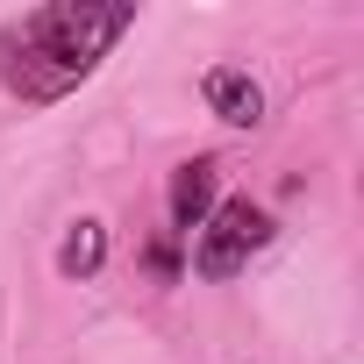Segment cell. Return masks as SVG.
<instances>
[{"label": "cell", "mask_w": 364, "mask_h": 364, "mask_svg": "<svg viewBox=\"0 0 364 364\" xmlns=\"http://www.w3.org/2000/svg\"><path fill=\"white\" fill-rule=\"evenodd\" d=\"M264 243H272V208H257V200H215V215L193 236V272L200 279H236Z\"/></svg>", "instance_id": "7a4b0ae2"}, {"label": "cell", "mask_w": 364, "mask_h": 364, "mask_svg": "<svg viewBox=\"0 0 364 364\" xmlns=\"http://www.w3.org/2000/svg\"><path fill=\"white\" fill-rule=\"evenodd\" d=\"M100 264H107V222L79 215V222L65 229V243H58V272H65V279H93Z\"/></svg>", "instance_id": "5b68a950"}, {"label": "cell", "mask_w": 364, "mask_h": 364, "mask_svg": "<svg viewBox=\"0 0 364 364\" xmlns=\"http://www.w3.org/2000/svg\"><path fill=\"white\" fill-rule=\"evenodd\" d=\"M136 29L129 0H50L0 22V86L22 107H50L100 72V58Z\"/></svg>", "instance_id": "6da1fadb"}, {"label": "cell", "mask_w": 364, "mask_h": 364, "mask_svg": "<svg viewBox=\"0 0 364 364\" xmlns=\"http://www.w3.org/2000/svg\"><path fill=\"white\" fill-rule=\"evenodd\" d=\"M200 100H208V114L229 122V129H257V122H264V86H257L243 65H215V72L200 79Z\"/></svg>", "instance_id": "277c9868"}, {"label": "cell", "mask_w": 364, "mask_h": 364, "mask_svg": "<svg viewBox=\"0 0 364 364\" xmlns=\"http://www.w3.org/2000/svg\"><path fill=\"white\" fill-rule=\"evenodd\" d=\"M215 193H222V164L215 157H193V164H178L171 171V186H164V215H171V236L178 243H193L200 222L215 215Z\"/></svg>", "instance_id": "3957f363"}]
</instances>
